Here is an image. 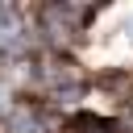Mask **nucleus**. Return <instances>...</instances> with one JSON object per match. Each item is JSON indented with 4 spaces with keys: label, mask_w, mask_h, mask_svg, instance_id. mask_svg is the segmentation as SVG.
<instances>
[{
    "label": "nucleus",
    "mask_w": 133,
    "mask_h": 133,
    "mask_svg": "<svg viewBox=\"0 0 133 133\" xmlns=\"http://www.w3.org/2000/svg\"><path fill=\"white\" fill-rule=\"evenodd\" d=\"M4 129H8V133H50V121L42 116V108L21 104V108L8 112V125H4Z\"/></svg>",
    "instance_id": "nucleus-1"
},
{
    "label": "nucleus",
    "mask_w": 133,
    "mask_h": 133,
    "mask_svg": "<svg viewBox=\"0 0 133 133\" xmlns=\"http://www.w3.org/2000/svg\"><path fill=\"white\" fill-rule=\"evenodd\" d=\"M121 125L108 121V116H96V112H79L71 116V133H116Z\"/></svg>",
    "instance_id": "nucleus-2"
}]
</instances>
